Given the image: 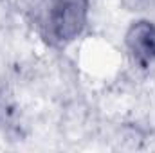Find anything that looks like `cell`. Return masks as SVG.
<instances>
[{"label": "cell", "mask_w": 155, "mask_h": 153, "mask_svg": "<svg viewBox=\"0 0 155 153\" xmlns=\"http://www.w3.org/2000/svg\"><path fill=\"white\" fill-rule=\"evenodd\" d=\"M29 11L45 38L67 43L87 25L88 0H29Z\"/></svg>", "instance_id": "obj_1"}, {"label": "cell", "mask_w": 155, "mask_h": 153, "mask_svg": "<svg viewBox=\"0 0 155 153\" xmlns=\"http://www.w3.org/2000/svg\"><path fill=\"white\" fill-rule=\"evenodd\" d=\"M126 47L134 61L141 67H150L155 61V24L148 20L134 22L126 33Z\"/></svg>", "instance_id": "obj_2"}]
</instances>
